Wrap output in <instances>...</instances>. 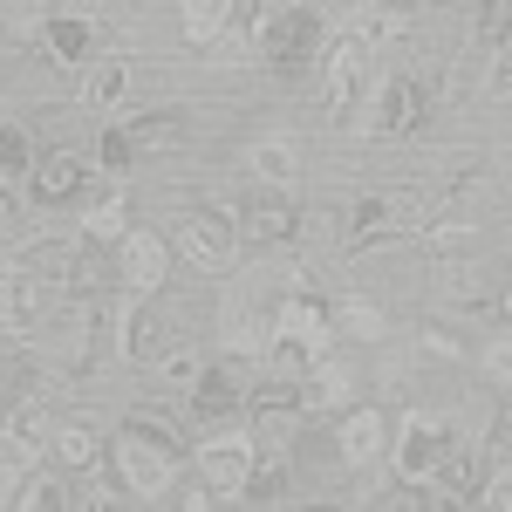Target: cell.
I'll list each match as a JSON object with an SVG mask.
<instances>
[{"label": "cell", "mask_w": 512, "mask_h": 512, "mask_svg": "<svg viewBox=\"0 0 512 512\" xmlns=\"http://www.w3.org/2000/svg\"><path fill=\"white\" fill-rule=\"evenodd\" d=\"M335 321H342V335H355V342H383V335H390V315H383L369 294H342V301H335Z\"/></svg>", "instance_id": "27"}, {"label": "cell", "mask_w": 512, "mask_h": 512, "mask_svg": "<svg viewBox=\"0 0 512 512\" xmlns=\"http://www.w3.org/2000/svg\"><path fill=\"white\" fill-rule=\"evenodd\" d=\"M499 321H512V280L499 287Z\"/></svg>", "instance_id": "42"}, {"label": "cell", "mask_w": 512, "mask_h": 512, "mask_svg": "<svg viewBox=\"0 0 512 512\" xmlns=\"http://www.w3.org/2000/svg\"><path fill=\"white\" fill-rule=\"evenodd\" d=\"M117 349H123V362H137V369H151V362L164 355V308H158V294H144V301L123 308Z\"/></svg>", "instance_id": "13"}, {"label": "cell", "mask_w": 512, "mask_h": 512, "mask_svg": "<svg viewBox=\"0 0 512 512\" xmlns=\"http://www.w3.org/2000/svg\"><path fill=\"white\" fill-rule=\"evenodd\" d=\"M478 362H485V376H492V383H512V321L492 328V342L478 349Z\"/></svg>", "instance_id": "38"}, {"label": "cell", "mask_w": 512, "mask_h": 512, "mask_svg": "<svg viewBox=\"0 0 512 512\" xmlns=\"http://www.w3.org/2000/svg\"><path fill=\"white\" fill-rule=\"evenodd\" d=\"M417 349L431 355V362H465V335H458L451 321H424V328H417Z\"/></svg>", "instance_id": "34"}, {"label": "cell", "mask_w": 512, "mask_h": 512, "mask_svg": "<svg viewBox=\"0 0 512 512\" xmlns=\"http://www.w3.org/2000/svg\"><path fill=\"white\" fill-rule=\"evenodd\" d=\"M35 171V144L21 123H0V178H28Z\"/></svg>", "instance_id": "33"}, {"label": "cell", "mask_w": 512, "mask_h": 512, "mask_svg": "<svg viewBox=\"0 0 512 512\" xmlns=\"http://www.w3.org/2000/svg\"><path fill=\"white\" fill-rule=\"evenodd\" d=\"M7 212H14V198H7V178H0V219H7Z\"/></svg>", "instance_id": "43"}, {"label": "cell", "mask_w": 512, "mask_h": 512, "mask_svg": "<svg viewBox=\"0 0 512 512\" xmlns=\"http://www.w3.org/2000/svg\"><path fill=\"white\" fill-rule=\"evenodd\" d=\"M246 410H253V417H260V424H287V417H301V410H308V396H301V383H294V376H274V383H260V390L246 396Z\"/></svg>", "instance_id": "26"}, {"label": "cell", "mask_w": 512, "mask_h": 512, "mask_svg": "<svg viewBox=\"0 0 512 512\" xmlns=\"http://www.w3.org/2000/svg\"><path fill=\"white\" fill-rule=\"evenodd\" d=\"M376 35H383V41H403V35H410V14H403V7L376 14Z\"/></svg>", "instance_id": "41"}, {"label": "cell", "mask_w": 512, "mask_h": 512, "mask_svg": "<svg viewBox=\"0 0 512 512\" xmlns=\"http://www.w3.org/2000/svg\"><path fill=\"white\" fill-rule=\"evenodd\" d=\"M110 280H117V294H123V301L164 294V280H171V246H164V233H151V226H130V233L117 239Z\"/></svg>", "instance_id": "6"}, {"label": "cell", "mask_w": 512, "mask_h": 512, "mask_svg": "<svg viewBox=\"0 0 512 512\" xmlns=\"http://www.w3.org/2000/svg\"><path fill=\"white\" fill-rule=\"evenodd\" d=\"M28 185H35L41 205H76V198L89 192V164H82L76 151H48V158H35Z\"/></svg>", "instance_id": "14"}, {"label": "cell", "mask_w": 512, "mask_h": 512, "mask_svg": "<svg viewBox=\"0 0 512 512\" xmlns=\"http://www.w3.org/2000/svg\"><path fill=\"white\" fill-rule=\"evenodd\" d=\"M321 103H328V117H349L355 103L369 96V41L362 35H335V41H321Z\"/></svg>", "instance_id": "5"}, {"label": "cell", "mask_w": 512, "mask_h": 512, "mask_svg": "<svg viewBox=\"0 0 512 512\" xmlns=\"http://www.w3.org/2000/svg\"><path fill=\"white\" fill-rule=\"evenodd\" d=\"M321 355H328V308L308 301V294H287L274 315H267V369L301 383Z\"/></svg>", "instance_id": "1"}, {"label": "cell", "mask_w": 512, "mask_h": 512, "mask_svg": "<svg viewBox=\"0 0 512 512\" xmlns=\"http://www.w3.org/2000/svg\"><path fill=\"white\" fill-rule=\"evenodd\" d=\"M48 308H55V287L35 274V267H7L0 274V328L7 335H21V342H35L41 328H48Z\"/></svg>", "instance_id": "9"}, {"label": "cell", "mask_w": 512, "mask_h": 512, "mask_svg": "<svg viewBox=\"0 0 512 512\" xmlns=\"http://www.w3.org/2000/svg\"><path fill=\"white\" fill-rule=\"evenodd\" d=\"M444 444H451V424L437 410H403L396 431H390V472L396 478H431Z\"/></svg>", "instance_id": "7"}, {"label": "cell", "mask_w": 512, "mask_h": 512, "mask_svg": "<svg viewBox=\"0 0 512 512\" xmlns=\"http://www.w3.org/2000/svg\"><path fill=\"white\" fill-rule=\"evenodd\" d=\"M82 233H89V246H117L123 233H130V192L123 185H110V192H82Z\"/></svg>", "instance_id": "17"}, {"label": "cell", "mask_w": 512, "mask_h": 512, "mask_svg": "<svg viewBox=\"0 0 512 512\" xmlns=\"http://www.w3.org/2000/svg\"><path fill=\"white\" fill-rule=\"evenodd\" d=\"M123 89H130V69H123L117 55H89L82 62V89H76L82 110H117Z\"/></svg>", "instance_id": "19"}, {"label": "cell", "mask_w": 512, "mask_h": 512, "mask_svg": "<svg viewBox=\"0 0 512 512\" xmlns=\"http://www.w3.org/2000/svg\"><path fill=\"white\" fill-rule=\"evenodd\" d=\"M369 117H376V137H417L424 117H431V89L417 76H390L369 89Z\"/></svg>", "instance_id": "12"}, {"label": "cell", "mask_w": 512, "mask_h": 512, "mask_svg": "<svg viewBox=\"0 0 512 512\" xmlns=\"http://www.w3.org/2000/svg\"><path fill=\"white\" fill-rule=\"evenodd\" d=\"M437 287H444V301H458V308H472V301H492V294H499V280L485 274L472 253H437Z\"/></svg>", "instance_id": "18"}, {"label": "cell", "mask_w": 512, "mask_h": 512, "mask_svg": "<svg viewBox=\"0 0 512 512\" xmlns=\"http://www.w3.org/2000/svg\"><path fill=\"white\" fill-rule=\"evenodd\" d=\"M110 465H117V485L130 499H144V506L171 499V485H178V451L144 431H130V424L110 437Z\"/></svg>", "instance_id": "2"}, {"label": "cell", "mask_w": 512, "mask_h": 512, "mask_svg": "<svg viewBox=\"0 0 512 512\" xmlns=\"http://www.w3.org/2000/svg\"><path fill=\"white\" fill-rule=\"evenodd\" d=\"M253 458H260L253 431H212L192 451V472L205 478L219 499H239V492H246V472H253Z\"/></svg>", "instance_id": "8"}, {"label": "cell", "mask_w": 512, "mask_h": 512, "mask_svg": "<svg viewBox=\"0 0 512 512\" xmlns=\"http://www.w3.org/2000/svg\"><path fill=\"white\" fill-rule=\"evenodd\" d=\"M7 506H21V512H62L69 506V472L55 465V472H28L21 485H14V499Z\"/></svg>", "instance_id": "25"}, {"label": "cell", "mask_w": 512, "mask_h": 512, "mask_svg": "<svg viewBox=\"0 0 512 512\" xmlns=\"http://www.w3.org/2000/svg\"><path fill=\"white\" fill-rule=\"evenodd\" d=\"M0 424H7L14 437H28L35 451H48V437H55V424H48V410H41V403H14V410H7Z\"/></svg>", "instance_id": "36"}, {"label": "cell", "mask_w": 512, "mask_h": 512, "mask_svg": "<svg viewBox=\"0 0 512 512\" xmlns=\"http://www.w3.org/2000/svg\"><path fill=\"white\" fill-rule=\"evenodd\" d=\"M390 431H396V417L383 403H349V410H335V458L342 465H383Z\"/></svg>", "instance_id": "10"}, {"label": "cell", "mask_w": 512, "mask_h": 512, "mask_svg": "<svg viewBox=\"0 0 512 512\" xmlns=\"http://www.w3.org/2000/svg\"><path fill=\"white\" fill-rule=\"evenodd\" d=\"M123 137H130V151H137V158H151V151H171V144L185 137V123L164 117V110H151V117H130V123H123Z\"/></svg>", "instance_id": "28"}, {"label": "cell", "mask_w": 512, "mask_h": 512, "mask_svg": "<svg viewBox=\"0 0 512 512\" xmlns=\"http://www.w3.org/2000/svg\"><path fill=\"white\" fill-rule=\"evenodd\" d=\"M478 499H485V506H506L512 512V465L499 478H485V485H478Z\"/></svg>", "instance_id": "40"}, {"label": "cell", "mask_w": 512, "mask_h": 512, "mask_svg": "<svg viewBox=\"0 0 512 512\" xmlns=\"http://www.w3.org/2000/svg\"><path fill=\"white\" fill-rule=\"evenodd\" d=\"M48 458H55L62 472H89V465L110 458V437L96 431L89 417H69V424H55V437H48Z\"/></svg>", "instance_id": "15"}, {"label": "cell", "mask_w": 512, "mask_h": 512, "mask_svg": "<svg viewBox=\"0 0 512 512\" xmlns=\"http://www.w3.org/2000/svg\"><path fill=\"white\" fill-rule=\"evenodd\" d=\"M123 424H130V431H144V437H158V444H171V451H178V417H171L164 403H137V410H130Z\"/></svg>", "instance_id": "37"}, {"label": "cell", "mask_w": 512, "mask_h": 512, "mask_svg": "<svg viewBox=\"0 0 512 512\" xmlns=\"http://www.w3.org/2000/svg\"><path fill=\"white\" fill-rule=\"evenodd\" d=\"M233 14H239V0H178V28H185L192 48L226 41V35H233Z\"/></svg>", "instance_id": "21"}, {"label": "cell", "mask_w": 512, "mask_h": 512, "mask_svg": "<svg viewBox=\"0 0 512 512\" xmlns=\"http://www.w3.org/2000/svg\"><path fill=\"white\" fill-rule=\"evenodd\" d=\"M171 260H185V267H198V274H233L239 226L226 219V212L198 205V212H185V226L171 233Z\"/></svg>", "instance_id": "4"}, {"label": "cell", "mask_w": 512, "mask_h": 512, "mask_svg": "<svg viewBox=\"0 0 512 512\" xmlns=\"http://www.w3.org/2000/svg\"><path fill=\"white\" fill-rule=\"evenodd\" d=\"M472 41H478V48L512 41V0H478V7H472Z\"/></svg>", "instance_id": "32"}, {"label": "cell", "mask_w": 512, "mask_h": 512, "mask_svg": "<svg viewBox=\"0 0 512 512\" xmlns=\"http://www.w3.org/2000/svg\"><path fill=\"white\" fill-rule=\"evenodd\" d=\"M239 403H246V390H239V376L226 369V362H205V369L192 376V417H198V424L233 417Z\"/></svg>", "instance_id": "16"}, {"label": "cell", "mask_w": 512, "mask_h": 512, "mask_svg": "<svg viewBox=\"0 0 512 512\" xmlns=\"http://www.w3.org/2000/svg\"><path fill=\"white\" fill-rule=\"evenodd\" d=\"M390 219H396V198H383V192H362L349 205V233H342V246L349 253H369L376 239L390 233Z\"/></svg>", "instance_id": "23"}, {"label": "cell", "mask_w": 512, "mask_h": 512, "mask_svg": "<svg viewBox=\"0 0 512 512\" xmlns=\"http://www.w3.org/2000/svg\"><path fill=\"white\" fill-rule=\"evenodd\" d=\"M96 164H103V171H130V164H137L130 137H123V130H103V137H96Z\"/></svg>", "instance_id": "39"}, {"label": "cell", "mask_w": 512, "mask_h": 512, "mask_svg": "<svg viewBox=\"0 0 512 512\" xmlns=\"http://www.w3.org/2000/svg\"><path fill=\"white\" fill-rule=\"evenodd\" d=\"M321 41H328V21H321L315 7H301V0H287V7H274L260 21V55L274 62L280 76H301L321 55Z\"/></svg>", "instance_id": "3"}, {"label": "cell", "mask_w": 512, "mask_h": 512, "mask_svg": "<svg viewBox=\"0 0 512 512\" xmlns=\"http://www.w3.org/2000/svg\"><path fill=\"white\" fill-rule=\"evenodd\" d=\"M246 164H253L260 185H280V192L301 185V144H294V137H260V144L246 151Z\"/></svg>", "instance_id": "20"}, {"label": "cell", "mask_w": 512, "mask_h": 512, "mask_svg": "<svg viewBox=\"0 0 512 512\" xmlns=\"http://www.w3.org/2000/svg\"><path fill=\"white\" fill-rule=\"evenodd\" d=\"M41 48H48L55 62H89V55H96V21H89V14H48Z\"/></svg>", "instance_id": "22"}, {"label": "cell", "mask_w": 512, "mask_h": 512, "mask_svg": "<svg viewBox=\"0 0 512 512\" xmlns=\"http://www.w3.org/2000/svg\"><path fill=\"white\" fill-rule=\"evenodd\" d=\"M239 499H253V506L287 499V458H253V472H246V492H239Z\"/></svg>", "instance_id": "31"}, {"label": "cell", "mask_w": 512, "mask_h": 512, "mask_svg": "<svg viewBox=\"0 0 512 512\" xmlns=\"http://www.w3.org/2000/svg\"><path fill=\"white\" fill-rule=\"evenodd\" d=\"M198 369H205L198 362V342H164V355L151 362V376H164V383H192Z\"/></svg>", "instance_id": "35"}, {"label": "cell", "mask_w": 512, "mask_h": 512, "mask_svg": "<svg viewBox=\"0 0 512 512\" xmlns=\"http://www.w3.org/2000/svg\"><path fill=\"white\" fill-rule=\"evenodd\" d=\"M35 444H28V437H14L7 431V424H0V506H7V499H14V485H21V478L35 472Z\"/></svg>", "instance_id": "30"}, {"label": "cell", "mask_w": 512, "mask_h": 512, "mask_svg": "<svg viewBox=\"0 0 512 512\" xmlns=\"http://www.w3.org/2000/svg\"><path fill=\"white\" fill-rule=\"evenodd\" d=\"M301 396H308V410H349L355 383H349V369H342L335 355H321L315 369L301 376Z\"/></svg>", "instance_id": "24"}, {"label": "cell", "mask_w": 512, "mask_h": 512, "mask_svg": "<svg viewBox=\"0 0 512 512\" xmlns=\"http://www.w3.org/2000/svg\"><path fill=\"white\" fill-rule=\"evenodd\" d=\"M437 485H444V492H451V499H465V492H478V451L472 444H444V451H437Z\"/></svg>", "instance_id": "29"}, {"label": "cell", "mask_w": 512, "mask_h": 512, "mask_svg": "<svg viewBox=\"0 0 512 512\" xmlns=\"http://www.w3.org/2000/svg\"><path fill=\"white\" fill-rule=\"evenodd\" d=\"M239 246H287V239L301 233V205L294 192H280V185H260V192L239 205Z\"/></svg>", "instance_id": "11"}]
</instances>
